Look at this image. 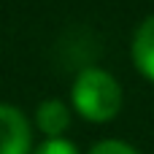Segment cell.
Segmentation results:
<instances>
[{
    "instance_id": "6da1fadb",
    "label": "cell",
    "mask_w": 154,
    "mask_h": 154,
    "mask_svg": "<svg viewBox=\"0 0 154 154\" xmlns=\"http://www.w3.org/2000/svg\"><path fill=\"white\" fill-rule=\"evenodd\" d=\"M122 87L114 73L103 68H84L70 89V100L76 111L92 122H106L122 108Z\"/></svg>"
},
{
    "instance_id": "7a4b0ae2",
    "label": "cell",
    "mask_w": 154,
    "mask_h": 154,
    "mask_svg": "<svg viewBox=\"0 0 154 154\" xmlns=\"http://www.w3.org/2000/svg\"><path fill=\"white\" fill-rule=\"evenodd\" d=\"M32 130L27 116L11 106L0 103V154H30Z\"/></svg>"
},
{
    "instance_id": "3957f363",
    "label": "cell",
    "mask_w": 154,
    "mask_h": 154,
    "mask_svg": "<svg viewBox=\"0 0 154 154\" xmlns=\"http://www.w3.org/2000/svg\"><path fill=\"white\" fill-rule=\"evenodd\" d=\"M133 62L146 79L154 81V14L138 24L133 35Z\"/></svg>"
},
{
    "instance_id": "277c9868",
    "label": "cell",
    "mask_w": 154,
    "mask_h": 154,
    "mask_svg": "<svg viewBox=\"0 0 154 154\" xmlns=\"http://www.w3.org/2000/svg\"><path fill=\"white\" fill-rule=\"evenodd\" d=\"M35 125L41 127V133H46L49 138H62V133L68 130L70 125V111L62 100L51 97V100H43L38 108H35Z\"/></svg>"
},
{
    "instance_id": "5b68a950",
    "label": "cell",
    "mask_w": 154,
    "mask_h": 154,
    "mask_svg": "<svg viewBox=\"0 0 154 154\" xmlns=\"http://www.w3.org/2000/svg\"><path fill=\"white\" fill-rule=\"evenodd\" d=\"M89 154H141L135 146H130L127 141H119V138H106V141H97Z\"/></svg>"
},
{
    "instance_id": "8992f818",
    "label": "cell",
    "mask_w": 154,
    "mask_h": 154,
    "mask_svg": "<svg viewBox=\"0 0 154 154\" xmlns=\"http://www.w3.org/2000/svg\"><path fill=\"white\" fill-rule=\"evenodd\" d=\"M32 154H81V152L68 138H49V141H43Z\"/></svg>"
}]
</instances>
